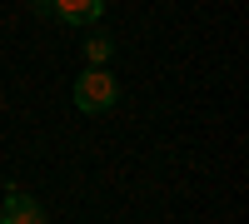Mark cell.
<instances>
[{
  "mask_svg": "<svg viewBox=\"0 0 249 224\" xmlns=\"http://www.w3.org/2000/svg\"><path fill=\"white\" fill-rule=\"evenodd\" d=\"M60 25H75V30H90L100 25V15H105V0H55V10H50Z\"/></svg>",
  "mask_w": 249,
  "mask_h": 224,
  "instance_id": "obj_2",
  "label": "cell"
},
{
  "mask_svg": "<svg viewBox=\"0 0 249 224\" xmlns=\"http://www.w3.org/2000/svg\"><path fill=\"white\" fill-rule=\"evenodd\" d=\"M0 224H45L40 199L25 190H5V205H0Z\"/></svg>",
  "mask_w": 249,
  "mask_h": 224,
  "instance_id": "obj_3",
  "label": "cell"
},
{
  "mask_svg": "<svg viewBox=\"0 0 249 224\" xmlns=\"http://www.w3.org/2000/svg\"><path fill=\"white\" fill-rule=\"evenodd\" d=\"M115 100H120V85H115V75L105 65H90L85 75L75 80V110L80 115H105Z\"/></svg>",
  "mask_w": 249,
  "mask_h": 224,
  "instance_id": "obj_1",
  "label": "cell"
},
{
  "mask_svg": "<svg viewBox=\"0 0 249 224\" xmlns=\"http://www.w3.org/2000/svg\"><path fill=\"white\" fill-rule=\"evenodd\" d=\"M110 55H115V40L110 35H90L85 40V60H90V65H105Z\"/></svg>",
  "mask_w": 249,
  "mask_h": 224,
  "instance_id": "obj_4",
  "label": "cell"
},
{
  "mask_svg": "<svg viewBox=\"0 0 249 224\" xmlns=\"http://www.w3.org/2000/svg\"><path fill=\"white\" fill-rule=\"evenodd\" d=\"M25 5H30L35 15H50V10H55V0H25Z\"/></svg>",
  "mask_w": 249,
  "mask_h": 224,
  "instance_id": "obj_5",
  "label": "cell"
}]
</instances>
